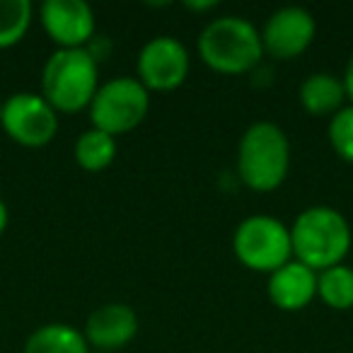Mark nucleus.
Instances as JSON below:
<instances>
[{
	"instance_id": "nucleus-20",
	"label": "nucleus",
	"mask_w": 353,
	"mask_h": 353,
	"mask_svg": "<svg viewBox=\"0 0 353 353\" xmlns=\"http://www.w3.org/2000/svg\"><path fill=\"white\" fill-rule=\"evenodd\" d=\"M8 221H10V213H8L6 201L0 199V237L6 235V230H8Z\"/></svg>"
},
{
	"instance_id": "nucleus-13",
	"label": "nucleus",
	"mask_w": 353,
	"mask_h": 353,
	"mask_svg": "<svg viewBox=\"0 0 353 353\" xmlns=\"http://www.w3.org/2000/svg\"><path fill=\"white\" fill-rule=\"evenodd\" d=\"M300 107L310 117H334L346 102V90L341 78L332 73H312L300 85Z\"/></svg>"
},
{
	"instance_id": "nucleus-10",
	"label": "nucleus",
	"mask_w": 353,
	"mask_h": 353,
	"mask_svg": "<svg viewBox=\"0 0 353 353\" xmlns=\"http://www.w3.org/2000/svg\"><path fill=\"white\" fill-rule=\"evenodd\" d=\"M41 25L56 49H90L97 30L94 12L85 0H46Z\"/></svg>"
},
{
	"instance_id": "nucleus-14",
	"label": "nucleus",
	"mask_w": 353,
	"mask_h": 353,
	"mask_svg": "<svg viewBox=\"0 0 353 353\" xmlns=\"http://www.w3.org/2000/svg\"><path fill=\"white\" fill-rule=\"evenodd\" d=\"M22 353H92L88 339L73 324H41L27 336Z\"/></svg>"
},
{
	"instance_id": "nucleus-3",
	"label": "nucleus",
	"mask_w": 353,
	"mask_h": 353,
	"mask_svg": "<svg viewBox=\"0 0 353 353\" xmlns=\"http://www.w3.org/2000/svg\"><path fill=\"white\" fill-rule=\"evenodd\" d=\"M99 85V65L90 49H56L41 70V97L59 114L88 109Z\"/></svg>"
},
{
	"instance_id": "nucleus-19",
	"label": "nucleus",
	"mask_w": 353,
	"mask_h": 353,
	"mask_svg": "<svg viewBox=\"0 0 353 353\" xmlns=\"http://www.w3.org/2000/svg\"><path fill=\"white\" fill-rule=\"evenodd\" d=\"M341 83H343V90H346V99L353 104V54L346 63V70H343V75H341Z\"/></svg>"
},
{
	"instance_id": "nucleus-6",
	"label": "nucleus",
	"mask_w": 353,
	"mask_h": 353,
	"mask_svg": "<svg viewBox=\"0 0 353 353\" xmlns=\"http://www.w3.org/2000/svg\"><path fill=\"white\" fill-rule=\"evenodd\" d=\"M90 123L109 136L131 133L145 121L150 112V92L138 83V78H114L99 85L90 104Z\"/></svg>"
},
{
	"instance_id": "nucleus-22",
	"label": "nucleus",
	"mask_w": 353,
	"mask_h": 353,
	"mask_svg": "<svg viewBox=\"0 0 353 353\" xmlns=\"http://www.w3.org/2000/svg\"><path fill=\"white\" fill-rule=\"evenodd\" d=\"M97 353H99V351H97Z\"/></svg>"
},
{
	"instance_id": "nucleus-2",
	"label": "nucleus",
	"mask_w": 353,
	"mask_h": 353,
	"mask_svg": "<svg viewBox=\"0 0 353 353\" xmlns=\"http://www.w3.org/2000/svg\"><path fill=\"white\" fill-rule=\"evenodd\" d=\"M290 172V141L274 121H256L242 133L237 148V174L256 194L276 192Z\"/></svg>"
},
{
	"instance_id": "nucleus-11",
	"label": "nucleus",
	"mask_w": 353,
	"mask_h": 353,
	"mask_svg": "<svg viewBox=\"0 0 353 353\" xmlns=\"http://www.w3.org/2000/svg\"><path fill=\"white\" fill-rule=\"evenodd\" d=\"M138 314L126 303H107L92 310L85 322V339L90 348L99 353H114L126 348L138 334Z\"/></svg>"
},
{
	"instance_id": "nucleus-21",
	"label": "nucleus",
	"mask_w": 353,
	"mask_h": 353,
	"mask_svg": "<svg viewBox=\"0 0 353 353\" xmlns=\"http://www.w3.org/2000/svg\"><path fill=\"white\" fill-rule=\"evenodd\" d=\"M0 112H3V102H0Z\"/></svg>"
},
{
	"instance_id": "nucleus-12",
	"label": "nucleus",
	"mask_w": 353,
	"mask_h": 353,
	"mask_svg": "<svg viewBox=\"0 0 353 353\" xmlns=\"http://www.w3.org/2000/svg\"><path fill=\"white\" fill-rule=\"evenodd\" d=\"M269 300L283 312H298L317 298V271L290 259L274 274H269Z\"/></svg>"
},
{
	"instance_id": "nucleus-4",
	"label": "nucleus",
	"mask_w": 353,
	"mask_h": 353,
	"mask_svg": "<svg viewBox=\"0 0 353 353\" xmlns=\"http://www.w3.org/2000/svg\"><path fill=\"white\" fill-rule=\"evenodd\" d=\"M199 56L208 68L221 75L250 73L264 56L261 34L245 17H216L199 37Z\"/></svg>"
},
{
	"instance_id": "nucleus-16",
	"label": "nucleus",
	"mask_w": 353,
	"mask_h": 353,
	"mask_svg": "<svg viewBox=\"0 0 353 353\" xmlns=\"http://www.w3.org/2000/svg\"><path fill=\"white\" fill-rule=\"evenodd\" d=\"M317 298L332 310L353 307V266L339 264L317 274Z\"/></svg>"
},
{
	"instance_id": "nucleus-15",
	"label": "nucleus",
	"mask_w": 353,
	"mask_h": 353,
	"mask_svg": "<svg viewBox=\"0 0 353 353\" xmlns=\"http://www.w3.org/2000/svg\"><path fill=\"white\" fill-rule=\"evenodd\" d=\"M73 155L85 172H102L117 160V138L97 128H88L75 141Z\"/></svg>"
},
{
	"instance_id": "nucleus-5",
	"label": "nucleus",
	"mask_w": 353,
	"mask_h": 353,
	"mask_svg": "<svg viewBox=\"0 0 353 353\" xmlns=\"http://www.w3.org/2000/svg\"><path fill=\"white\" fill-rule=\"evenodd\" d=\"M232 252L237 261L250 271L274 274L293 259L290 228L274 216H250L235 228Z\"/></svg>"
},
{
	"instance_id": "nucleus-7",
	"label": "nucleus",
	"mask_w": 353,
	"mask_h": 353,
	"mask_svg": "<svg viewBox=\"0 0 353 353\" xmlns=\"http://www.w3.org/2000/svg\"><path fill=\"white\" fill-rule=\"evenodd\" d=\"M0 126L17 145L44 148L59 131V112L41 92H15L3 102Z\"/></svg>"
},
{
	"instance_id": "nucleus-8",
	"label": "nucleus",
	"mask_w": 353,
	"mask_h": 353,
	"mask_svg": "<svg viewBox=\"0 0 353 353\" xmlns=\"http://www.w3.org/2000/svg\"><path fill=\"white\" fill-rule=\"evenodd\" d=\"M192 68L189 51L174 37H155L141 49L136 61L138 83L148 92H172L182 88Z\"/></svg>"
},
{
	"instance_id": "nucleus-17",
	"label": "nucleus",
	"mask_w": 353,
	"mask_h": 353,
	"mask_svg": "<svg viewBox=\"0 0 353 353\" xmlns=\"http://www.w3.org/2000/svg\"><path fill=\"white\" fill-rule=\"evenodd\" d=\"M34 17L30 0H0V49H10L25 39Z\"/></svg>"
},
{
	"instance_id": "nucleus-18",
	"label": "nucleus",
	"mask_w": 353,
	"mask_h": 353,
	"mask_svg": "<svg viewBox=\"0 0 353 353\" xmlns=\"http://www.w3.org/2000/svg\"><path fill=\"white\" fill-rule=\"evenodd\" d=\"M329 145L343 162L353 165V104L339 109L329 121Z\"/></svg>"
},
{
	"instance_id": "nucleus-1",
	"label": "nucleus",
	"mask_w": 353,
	"mask_h": 353,
	"mask_svg": "<svg viewBox=\"0 0 353 353\" xmlns=\"http://www.w3.org/2000/svg\"><path fill=\"white\" fill-rule=\"evenodd\" d=\"M293 259L310 266L312 271H324L343 264L351 252L353 232L346 216L332 206H310L295 218L290 228Z\"/></svg>"
},
{
	"instance_id": "nucleus-9",
	"label": "nucleus",
	"mask_w": 353,
	"mask_h": 353,
	"mask_svg": "<svg viewBox=\"0 0 353 353\" xmlns=\"http://www.w3.org/2000/svg\"><path fill=\"white\" fill-rule=\"evenodd\" d=\"M259 34L264 54L274 56L279 61H293L312 46L317 25H314L312 12L298 6H288L276 10L266 20L264 30Z\"/></svg>"
}]
</instances>
